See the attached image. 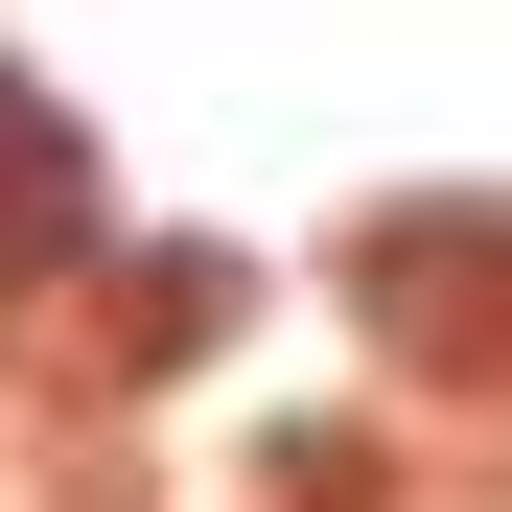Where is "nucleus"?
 <instances>
[{"label": "nucleus", "mask_w": 512, "mask_h": 512, "mask_svg": "<svg viewBox=\"0 0 512 512\" xmlns=\"http://www.w3.org/2000/svg\"><path fill=\"white\" fill-rule=\"evenodd\" d=\"M70 256H94V117L47 70H0V303H47Z\"/></svg>", "instance_id": "f257e3e1"}, {"label": "nucleus", "mask_w": 512, "mask_h": 512, "mask_svg": "<svg viewBox=\"0 0 512 512\" xmlns=\"http://www.w3.org/2000/svg\"><path fill=\"white\" fill-rule=\"evenodd\" d=\"M210 326H233V256H163V280H140V350H163V373H187V350H210Z\"/></svg>", "instance_id": "f03ea898"}]
</instances>
